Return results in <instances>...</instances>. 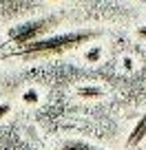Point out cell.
Returning a JSON list of instances; mask_svg holds the SVG:
<instances>
[{"instance_id":"obj_8","label":"cell","mask_w":146,"mask_h":150,"mask_svg":"<svg viewBox=\"0 0 146 150\" xmlns=\"http://www.w3.org/2000/svg\"><path fill=\"white\" fill-rule=\"evenodd\" d=\"M137 35H140L142 40H146V27H140V29H137Z\"/></svg>"},{"instance_id":"obj_2","label":"cell","mask_w":146,"mask_h":150,"mask_svg":"<svg viewBox=\"0 0 146 150\" xmlns=\"http://www.w3.org/2000/svg\"><path fill=\"white\" fill-rule=\"evenodd\" d=\"M56 24H58V16H47V18H40V20H29V22L16 24V27L9 29L7 35H9V42L16 44V49H22L47 38V33Z\"/></svg>"},{"instance_id":"obj_6","label":"cell","mask_w":146,"mask_h":150,"mask_svg":"<svg viewBox=\"0 0 146 150\" xmlns=\"http://www.w3.org/2000/svg\"><path fill=\"white\" fill-rule=\"evenodd\" d=\"M100 55H102V49H100V47H93L84 57H86L89 62H98V60H100Z\"/></svg>"},{"instance_id":"obj_1","label":"cell","mask_w":146,"mask_h":150,"mask_svg":"<svg viewBox=\"0 0 146 150\" xmlns=\"http://www.w3.org/2000/svg\"><path fill=\"white\" fill-rule=\"evenodd\" d=\"M102 35L98 29H80V31L71 33H60V35H47L38 42L29 44V47L16 49V51L7 53L5 57H20V60H38V57H51V55H62V53L71 51V49L86 44L91 40Z\"/></svg>"},{"instance_id":"obj_3","label":"cell","mask_w":146,"mask_h":150,"mask_svg":"<svg viewBox=\"0 0 146 150\" xmlns=\"http://www.w3.org/2000/svg\"><path fill=\"white\" fill-rule=\"evenodd\" d=\"M144 137H146V112L137 119L135 126H133L131 135H128V139H126V148H137V146L144 141Z\"/></svg>"},{"instance_id":"obj_5","label":"cell","mask_w":146,"mask_h":150,"mask_svg":"<svg viewBox=\"0 0 146 150\" xmlns=\"http://www.w3.org/2000/svg\"><path fill=\"white\" fill-rule=\"evenodd\" d=\"M78 93H80V97H100L104 93V88H100V86H82V88H78Z\"/></svg>"},{"instance_id":"obj_4","label":"cell","mask_w":146,"mask_h":150,"mask_svg":"<svg viewBox=\"0 0 146 150\" xmlns=\"http://www.w3.org/2000/svg\"><path fill=\"white\" fill-rule=\"evenodd\" d=\"M60 150H104V148L91 144V141H84V139H66L60 146Z\"/></svg>"},{"instance_id":"obj_7","label":"cell","mask_w":146,"mask_h":150,"mask_svg":"<svg viewBox=\"0 0 146 150\" xmlns=\"http://www.w3.org/2000/svg\"><path fill=\"white\" fill-rule=\"evenodd\" d=\"M9 110H11V106H9V104H0V117L9 115Z\"/></svg>"}]
</instances>
